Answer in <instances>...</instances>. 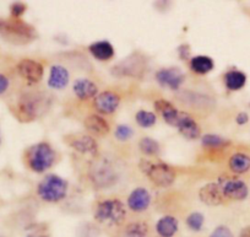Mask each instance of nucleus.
Returning <instances> with one entry per match:
<instances>
[{"label":"nucleus","instance_id":"1","mask_svg":"<svg viewBox=\"0 0 250 237\" xmlns=\"http://www.w3.org/2000/svg\"><path fill=\"white\" fill-rule=\"evenodd\" d=\"M0 35L15 45H25L37 38V32L33 26L15 18L0 21Z\"/></svg>","mask_w":250,"mask_h":237},{"label":"nucleus","instance_id":"2","mask_svg":"<svg viewBox=\"0 0 250 237\" xmlns=\"http://www.w3.org/2000/svg\"><path fill=\"white\" fill-rule=\"evenodd\" d=\"M68 192V183L57 175H48L37 187V193L44 202L57 203L64 199Z\"/></svg>","mask_w":250,"mask_h":237},{"label":"nucleus","instance_id":"3","mask_svg":"<svg viewBox=\"0 0 250 237\" xmlns=\"http://www.w3.org/2000/svg\"><path fill=\"white\" fill-rule=\"evenodd\" d=\"M27 160L31 170L37 173H42L52 167L54 164V150L48 142H38L28 150Z\"/></svg>","mask_w":250,"mask_h":237},{"label":"nucleus","instance_id":"4","mask_svg":"<svg viewBox=\"0 0 250 237\" xmlns=\"http://www.w3.org/2000/svg\"><path fill=\"white\" fill-rule=\"evenodd\" d=\"M125 207L118 199H105L98 203L96 208L95 217L97 221L103 224H120L125 219Z\"/></svg>","mask_w":250,"mask_h":237},{"label":"nucleus","instance_id":"5","mask_svg":"<svg viewBox=\"0 0 250 237\" xmlns=\"http://www.w3.org/2000/svg\"><path fill=\"white\" fill-rule=\"evenodd\" d=\"M140 167L143 172H145L150 180L160 187H168L175 180L174 170L167 164H152L148 161H143Z\"/></svg>","mask_w":250,"mask_h":237},{"label":"nucleus","instance_id":"6","mask_svg":"<svg viewBox=\"0 0 250 237\" xmlns=\"http://www.w3.org/2000/svg\"><path fill=\"white\" fill-rule=\"evenodd\" d=\"M146 69V60L139 53H134V54L129 55L128 58H125L124 60L115 65L113 68V72L117 75H122V76H133L138 77L145 72Z\"/></svg>","mask_w":250,"mask_h":237},{"label":"nucleus","instance_id":"7","mask_svg":"<svg viewBox=\"0 0 250 237\" xmlns=\"http://www.w3.org/2000/svg\"><path fill=\"white\" fill-rule=\"evenodd\" d=\"M43 98L36 94H26L19 101V113L25 120H32L43 110Z\"/></svg>","mask_w":250,"mask_h":237},{"label":"nucleus","instance_id":"8","mask_svg":"<svg viewBox=\"0 0 250 237\" xmlns=\"http://www.w3.org/2000/svg\"><path fill=\"white\" fill-rule=\"evenodd\" d=\"M220 185L222 187L226 198L233 200H244L249 194L248 186L238 178H220Z\"/></svg>","mask_w":250,"mask_h":237},{"label":"nucleus","instance_id":"9","mask_svg":"<svg viewBox=\"0 0 250 237\" xmlns=\"http://www.w3.org/2000/svg\"><path fill=\"white\" fill-rule=\"evenodd\" d=\"M156 79L161 86L169 88L170 90L175 91L180 88L184 81V74L178 68H166V69L158 70Z\"/></svg>","mask_w":250,"mask_h":237},{"label":"nucleus","instance_id":"10","mask_svg":"<svg viewBox=\"0 0 250 237\" xmlns=\"http://www.w3.org/2000/svg\"><path fill=\"white\" fill-rule=\"evenodd\" d=\"M18 71L28 83H38L43 77V65L33 59H22L18 64Z\"/></svg>","mask_w":250,"mask_h":237},{"label":"nucleus","instance_id":"11","mask_svg":"<svg viewBox=\"0 0 250 237\" xmlns=\"http://www.w3.org/2000/svg\"><path fill=\"white\" fill-rule=\"evenodd\" d=\"M120 103L119 95L112 91H104L95 98V108L103 115H112Z\"/></svg>","mask_w":250,"mask_h":237},{"label":"nucleus","instance_id":"12","mask_svg":"<svg viewBox=\"0 0 250 237\" xmlns=\"http://www.w3.org/2000/svg\"><path fill=\"white\" fill-rule=\"evenodd\" d=\"M199 195H200L201 202H204L208 205L222 204L226 198L220 182L208 183L206 186H204L200 190V192H199Z\"/></svg>","mask_w":250,"mask_h":237},{"label":"nucleus","instance_id":"13","mask_svg":"<svg viewBox=\"0 0 250 237\" xmlns=\"http://www.w3.org/2000/svg\"><path fill=\"white\" fill-rule=\"evenodd\" d=\"M177 128L179 129L180 134L188 140L198 139L201 134V129L200 127H199L198 123L195 122V119L185 112H182V116H180V119L179 122H178Z\"/></svg>","mask_w":250,"mask_h":237},{"label":"nucleus","instance_id":"14","mask_svg":"<svg viewBox=\"0 0 250 237\" xmlns=\"http://www.w3.org/2000/svg\"><path fill=\"white\" fill-rule=\"evenodd\" d=\"M151 203V195L145 188H136L128 198V205L133 212H145Z\"/></svg>","mask_w":250,"mask_h":237},{"label":"nucleus","instance_id":"15","mask_svg":"<svg viewBox=\"0 0 250 237\" xmlns=\"http://www.w3.org/2000/svg\"><path fill=\"white\" fill-rule=\"evenodd\" d=\"M155 108L161 113V116L166 120V123H168L169 125H173V127H177L178 122L180 119V116H182V112H179L169 101L163 100V98L155 101Z\"/></svg>","mask_w":250,"mask_h":237},{"label":"nucleus","instance_id":"16","mask_svg":"<svg viewBox=\"0 0 250 237\" xmlns=\"http://www.w3.org/2000/svg\"><path fill=\"white\" fill-rule=\"evenodd\" d=\"M69 84V71L62 65H53L50 68L48 85L55 90H62Z\"/></svg>","mask_w":250,"mask_h":237},{"label":"nucleus","instance_id":"17","mask_svg":"<svg viewBox=\"0 0 250 237\" xmlns=\"http://www.w3.org/2000/svg\"><path fill=\"white\" fill-rule=\"evenodd\" d=\"M98 89L95 83L88 79H79L74 83V94L80 100H88L97 95Z\"/></svg>","mask_w":250,"mask_h":237},{"label":"nucleus","instance_id":"18","mask_svg":"<svg viewBox=\"0 0 250 237\" xmlns=\"http://www.w3.org/2000/svg\"><path fill=\"white\" fill-rule=\"evenodd\" d=\"M91 54L96 58V59L101 60V62H105V60L112 59L114 55V48L110 45L108 41H98V42H93L92 45L88 47Z\"/></svg>","mask_w":250,"mask_h":237},{"label":"nucleus","instance_id":"19","mask_svg":"<svg viewBox=\"0 0 250 237\" xmlns=\"http://www.w3.org/2000/svg\"><path fill=\"white\" fill-rule=\"evenodd\" d=\"M178 227H179L178 220L174 216L167 215L158 220L156 225V231L161 237H173L177 234Z\"/></svg>","mask_w":250,"mask_h":237},{"label":"nucleus","instance_id":"20","mask_svg":"<svg viewBox=\"0 0 250 237\" xmlns=\"http://www.w3.org/2000/svg\"><path fill=\"white\" fill-rule=\"evenodd\" d=\"M85 127L91 133H93L96 135H100V137H103V135L109 133V124L102 117H100L97 115L88 116L85 119Z\"/></svg>","mask_w":250,"mask_h":237},{"label":"nucleus","instance_id":"21","mask_svg":"<svg viewBox=\"0 0 250 237\" xmlns=\"http://www.w3.org/2000/svg\"><path fill=\"white\" fill-rule=\"evenodd\" d=\"M70 145L79 152L95 154L97 151V142L88 135H79L74 140H70Z\"/></svg>","mask_w":250,"mask_h":237},{"label":"nucleus","instance_id":"22","mask_svg":"<svg viewBox=\"0 0 250 237\" xmlns=\"http://www.w3.org/2000/svg\"><path fill=\"white\" fill-rule=\"evenodd\" d=\"M247 83V75L239 70H230L225 75L226 88L230 91H238L244 88Z\"/></svg>","mask_w":250,"mask_h":237},{"label":"nucleus","instance_id":"23","mask_svg":"<svg viewBox=\"0 0 250 237\" xmlns=\"http://www.w3.org/2000/svg\"><path fill=\"white\" fill-rule=\"evenodd\" d=\"M229 168L234 173H245L250 170V156L237 152L229 159Z\"/></svg>","mask_w":250,"mask_h":237},{"label":"nucleus","instance_id":"24","mask_svg":"<svg viewBox=\"0 0 250 237\" xmlns=\"http://www.w3.org/2000/svg\"><path fill=\"white\" fill-rule=\"evenodd\" d=\"M213 67H215L213 60L206 55H198V57L191 58L190 60V68L195 74H208L213 69Z\"/></svg>","mask_w":250,"mask_h":237},{"label":"nucleus","instance_id":"25","mask_svg":"<svg viewBox=\"0 0 250 237\" xmlns=\"http://www.w3.org/2000/svg\"><path fill=\"white\" fill-rule=\"evenodd\" d=\"M139 147H140L141 151L145 155H150V156H153V155H157L160 152V144H158L157 140L152 139V138L145 137L140 140V144H139Z\"/></svg>","mask_w":250,"mask_h":237},{"label":"nucleus","instance_id":"26","mask_svg":"<svg viewBox=\"0 0 250 237\" xmlns=\"http://www.w3.org/2000/svg\"><path fill=\"white\" fill-rule=\"evenodd\" d=\"M135 118H136V123L143 128L152 127V125H155L156 120H157L155 113L148 112V111H144V110L139 111V112L136 113Z\"/></svg>","mask_w":250,"mask_h":237},{"label":"nucleus","instance_id":"27","mask_svg":"<svg viewBox=\"0 0 250 237\" xmlns=\"http://www.w3.org/2000/svg\"><path fill=\"white\" fill-rule=\"evenodd\" d=\"M201 142H203L204 146L208 147H222L229 144V140L216 134H205L203 137Z\"/></svg>","mask_w":250,"mask_h":237},{"label":"nucleus","instance_id":"28","mask_svg":"<svg viewBox=\"0 0 250 237\" xmlns=\"http://www.w3.org/2000/svg\"><path fill=\"white\" fill-rule=\"evenodd\" d=\"M126 237H146L147 235V226L141 222H134L126 227L125 231Z\"/></svg>","mask_w":250,"mask_h":237},{"label":"nucleus","instance_id":"29","mask_svg":"<svg viewBox=\"0 0 250 237\" xmlns=\"http://www.w3.org/2000/svg\"><path fill=\"white\" fill-rule=\"evenodd\" d=\"M204 221H205V217L201 213H191L187 219V225L189 226V229L193 230V231H200L201 227H203Z\"/></svg>","mask_w":250,"mask_h":237},{"label":"nucleus","instance_id":"30","mask_svg":"<svg viewBox=\"0 0 250 237\" xmlns=\"http://www.w3.org/2000/svg\"><path fill=\"white\" fill-rule=\"evenodd\" d=\"M133 129L126 124H120L115 128V137H117V139H119L120 142H126V140H129L133 137Z\"/></svg>","mask_w":250,"mask_h":237},{"label":"nucleus","instance_id":"31","mask_svg":"<svg viewBox=\"0 0 250 237\" xmlns=\"http://www.w3.org/2000/svg\"><path fill=\"white\" fill-rule=\"evenodd\" d=\"M210 237H234L233 236L232 231L228 229L227 226H218L216 227L210 235Z\"/></svg>","mask_w":250,"mask_h":237},{"label":"nucleus","instance_id":"32","mask_svg":"<svg viewBox=\"0 0 250 237\" xmlns=\"http://www.w3.org/2000/svg\"><path fill=\"white\" fill-rule=\"evenodd\" d=\"M10 10H11V15H13L15 19H18L26 11V5L23 3H14L13 5L10 6Z\"/></svg>","mask_w":250,"mask_h":237},{"label":"nucleus","instance_id":"33","mask_svg":"<svg viewBox=\"0 0 250 237\" xmlns=\"http://www.w3.org/2000/svg\"><path fill=\"white\" fill-rule=\"evenodd\" d=\"M179 55L182 59H189L190 57V47L188 45H182L179 47Z\"/></svg>","mask_w":250,"mask_h":237},{"label":"nucleus","instance_id":"34","mask_svg":"<svg viewBox=\"0 0 250 237\" xmlns=\"http://www.w3.org/2000/svg\"><path fill=\"white\" fill-rule=\"evenodd\" d=\"M9 88V79L5 75L0 74V95L5 93Z\"/></svg>","mask_w":250,"mask_h":237},{"label":"nucleus","instance_id":"35","mask_svg":"<svg viewBox=\"0 0 250 237\" xmlns=\"http://www.w3.org/2000/svg\"><path fill=\"white\" fill-rule=\"evenodd\" d=\"M248 120H249V116H248V113L245 112L238 113V116L235 117V122H237L239 125L245 124V123H248Z\"/></svg>","mask_w":250,"mask_h":237},{"label":"nucleus","instance_id":"36","mask_svg":"<svg viewBox=\"0 0 250 237\" xmlns=\"http://www.w3.org/2000/svg\"><path fill=\"white\" fill-rule=\"evenodd\" d=\"M240 237H250V226L245 227V229L242 230V232H240Z\"/></svg>","mask_w":250,"mask_h":237},{"label":"nucleus","instance_id":"37","mask_svg":"<svg viewBox=\"0 0 250 237\" xmlns=\"http://www.w3.org/2000/svg\"><path fill=\"white\" fill-rule=\"evenodd\" d=\"M28 237H45L43 235H32V236H28Z\"/></svg>","mask_w":250,"mask_h":237}]
</instances>
